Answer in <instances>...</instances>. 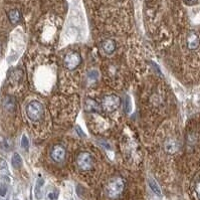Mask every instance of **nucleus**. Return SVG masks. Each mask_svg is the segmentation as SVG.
<instances>
[{
  "label": "nucleus",
  "mask_w": 200,
  "mask_h": 200,
  "mask_svg": "<svg viewBox=\"0 0 200 200\" xmlns=\"http://www.w3.org/2000/svg\"><path fill=\"white\" fill-rule=\"evenodd\" d=\"M187 1H193V0H187Z\"/></svg>",
  "instance_id": "21"
},
{
  "label": "nucleus",
  "mask_w": 200,
  "mask_h": 200,
  "mask_svg": "<svg viewBox=\"0 0 200 200\" xmlns=\"http://www.w3.org/2000/svg\"><path fill=\"white\" fill-rule=\"evenodd\" d=\"M51 159L56 163H61L65 160V157H66V149L63 148L61 145H56L52 150H51Z\"/></svg>",
  "instance_id": "6"
},
{
  "label": "nucleus",
  "mask_w": 200,
  "mask_h": 200,
  "mask_svg": "<svg viewBox=\"0 0 200 200\" xmlns=\"http://www.w3.org/2000/svg\"><path fill=\"white\" fill-rule=\"evenodd\" d=\"M102 47L104 49V51L108 53V54H111L113 53L114 51H115V49H116V43L115 41H114L113 39H106V40H104V41L102 42Z\"/></svg>",
  "instance_id": "9"
},
{
  "label": "nucleus",
  "mask_w": 200,
  "mask_h": 200,
  "mask_svg": "<svg viewBox=\"0 0 200 200\" xmlns=\"http://www.w3.org/2000/svg\"><path fill=\"white\" fill-rule=\"evenodd\" d=\"M81 62V56H80V53L78 52H70L67 53L65 56V60H63V63H65V66L67 70L72 71L76 70Z\"/></svg>",
  "instance_id": "5"
},
{
  "label": "nucleus",
  "mask_w": 200,
  "mask_h": 200,
  "mask_svg": "<svg viewBox=\"0 0 200 200\" xmlns=\"http://www.w3.org/2000/svg\"><path fill=\"white\" fill-rule=\"evenodd\" d=\"M195 194L198 199H200V180L197 181L196 184H195Z\"/></svg>",
  "instance_id": "16"
},
{
  "label": "nucleus",
  "mask_w": 200,
  "mask_h": 200,
  "mask_svg": "<svg viewBox=\"0 0 200 200\" xmlns=\"http://www.w3.org/2000/svg\"><path fill=\"white\" fill-rule=\"evenodd\" d=\"M94 159L89 152H80L76 157V166L80 171H89L93 168Z\"/></svg>",
  "instance_id": "3"
},
{
  "label": "nucleus",
  "mask_w": 200,
  "mask_h": 200,
  "mask_svg": "<svg viewBox=\"0 0 200 200\" xmlns=\"http://www.w3.org/2000/svg\"><path fill=\"white\" fill-rule=\"evenodd\" d=\"M121 106V98L117 95H109L102 100V107L109 113L116 111Z\"/></svg>",
  "instance_id": "4"
},
{
  "label": "nucleus",
  "mask_w": 200,
  "mask_h": 200,
  "mask_svg": "<svg viewBox=\"0 0 200 200\" xmlns=\"http://www.w3.org/2000/svg\"><path fill=\"white\" fill-rule=\"evenodd\" d=\"M29 146V142H28V138L26 137L25 135L22 136V138H21V147L23 148V149H27Z\"/></svg>",
  "instance_id": "13"
},
{
  "label": "nucleus",
  "mask_w": 200,
  "mask_h": 200,
  "mask_svg": "<svg viewBox=\"0 0 200 200\" xmlns=\"http://www.w3.org/2000/svg\"><path fill=\"white\" fill-rule=\"evenodd\" d=\"M8 18H9V20H10L11 23L15 24L20 20L21 14H20V12L17 10V9H12V10H10L8 12Z\"/></svg>",
  "instance_id": "10"
},
{
  "label": "nucleus",
  "mask_w": 200,
  "mask_h": 200,
  "mask_svg": "<svg viewBox=\"0 0 200 200\" xmlns=\"http://www.w3.org/2000/svg\"><path fill=\"white\" fill-rule=\"evenodd\" d=\"M56 195L54 194V193H51V194H48V197L51 198V199H54V198H56Z\"/></svg>",
  "instance_id": "20"
},
{
  "label": "nucleus",
  "mask_w": 200,
  "mask_h": 200,
  "mask_svg": "<svg viewBox=\"0 0 200 200\" xmlns=\"http://www.w3.org/2000/svg\"><path fill=\"white\" fill-rule=\"evenodd\" d=\"M124 188H125L124 180L120 178V177H116V178L112 179L108 184V187H107L108 195L112 198H116L119 196V195H121Z\"/></svg>",
  "instance_id": "2"
},
{
  "label": "nucleus",
  "mask_w": 200,
  "mask_h": 200,
  "mask_svg": "<svg viewBox=\"0 0 200 200\" xmlns=\"http://www.w3.org/2000/svg\"><path fill=\"white\" fill-rule=\"evenodd\" d=\"M6 191H7L6 185H1V186H0V195H1V196H5Z\"/></svg>",
  "instance_id": "17"
},
{
  "label": "nucleus",
  "mask_w": 200,
  "mask_h": 200,
  "mask_svg": "<svg viewBox=\"0 0 200 200\" xmlns=\"http://www.w3.org/2000/svg\"><path fill=\"white\" fill-rule=\"evenodd\" d=\"M43 106L37 101L30 102L26 106V115L29 118L30 121L37 122L42 118L43 116Z\"/></svg>",
  "instance_id": "1"
},
{
  "label": "nucleus",
  "mask_w": 200,
  "mask_h": 200,
  "mask_svg": "<svg viewBox=\"0 0 200 200\" xmlns=\"http://www.w3.org/2000/svg\"><path fill=\"white\" fill-rule=\"evenodd\" d=\"M6 167V162L2 160V159H0V168H5Z\"/></svg>",
  "instance_id": "19"
},
{
  "label": "nucleus",
  "mask_w": 200,
  "mask_h": 200,
  "mask_svg": "<svg viewBox=\"0 0 200 200\" xmlns=\"http://www.w3.org/2000/svg\"><path fill=\"white\" fill-rule=\"evenodd\" d=\"M178 149H179V144L174 139H169L164 143V150L168 154H174L178 151Z\"/></svg>",
  "instance_id": "7"
},
{
  "label": "nucleus",
  "mask_w": 200,
  "mask_h": 200,
  "mask_svg": "<svg viewBox=\"0 0 200 200\" xmlns=\"http://www.w3.org/2000/svg\"><path fill=\"white\" fill-rule=\"evenodd\" d=\"M199 46V38L198 36L191 32L188 36H187V47L190 49V51H195L197 49Z\"/></svg>",
  "instance_id": "8"
},
{
  "label": "nucleus",
  "mask_w": 200,
  "mask_h": 200,
  "mask_svg": "<svg viewBox=\"0 0 200 200\" xmlns=\"http://www.w3.org/2000/svg\"><path fill=\"white\" fill-rule=\"evenodd\" d=\"M42 184H43V179H39L37 181V184H36V188H35V193H36V197L37 198L40 197L39 196V189L42 186Z\"/></svg>",
  "instance_id": "14"
},
{
  "label": "nucleus",
  "mask_w": 200,
  "mask_h": 200,
  "mask_svg": "<svg viewBox=\"0 0 200 200\" xmlns=\"http://www.w3.org/2000/svg\"><path fill=\"white\" fill-rule=\"evenodd\" d=\"M148 183H149L150 188L152 189V191L155 194H157L158 196H161V189H160V187H159V185L157 184L156 181L154 179H152V178H149Z\"/></svg>",
  "instance_id": "11"
},
{
  "label": "nucleus",
  "mask_w": 200,
  "mask_h": 200,
  "mask_svg": "<svg viewBox=\"0 0 200 200\" xmlns=\"http://www.w3.org/2000/svg\"><path fill=\"white\" fill-rule=\"evenodd\" d=\"M11 163H12V166L14 168H19V167L22 166V159H21L19 154H18V153L13 154Z\"/></svg>",
  "instance_id": "12"
},
{
  "label": "nucleus",
  "mask_w": 200,
  "mask_h": 200,
  "mask_svg": "<svg viewBox=\"0 0 200 200\" xmlns=\"http://www.w3.org/2000/svg\"><path fill=\"white\" fill-rule=\"evenodd\" d=\"M99 76V74L97 71H92L89 72V79L90 80H97V78Z\"/></svg>",
  "instance_id": "15"
},
{
  "label": "nucleus",
  "mask_w": 200,
  "mask_h": 200,
  "mask_svg": "<svg viewBox=\"0 0 200 200\" xmlns=\"http://www.w3.org/2000/svg\"><path fill=\"white\" fill-rule=\"evenodd\" d=\"M76 132H78V133H79V135L80 136V137H84V136H85V134H84V132H83V131H81V129L80 128V127H79V126H76Z\"/></svg>",
  "instance_id": "18"
}]
</instances>
